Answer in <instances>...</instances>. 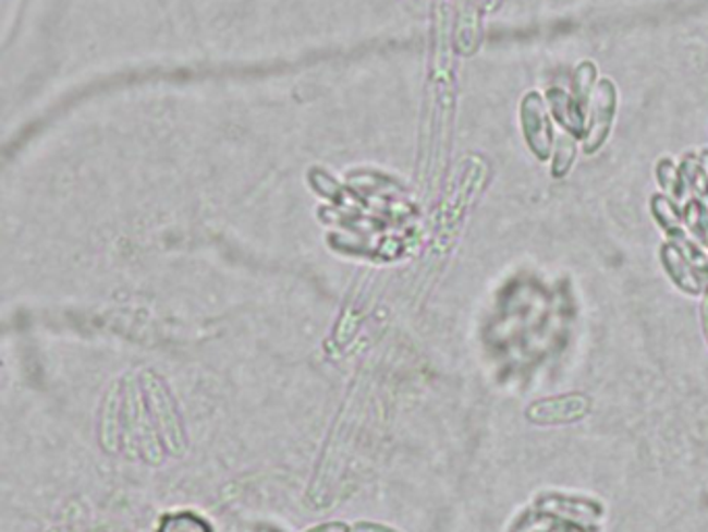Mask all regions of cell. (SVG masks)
Segmentation results:
<instances>
[{"mask_svg": "<svg viewBox=\"0 0 708 532\" xmlns=\"http://www.w3.org/2000/svg\"><path fill=\"white\" fill-rule=\"evenodd\" d=\"M593 412V398L584 391L534 399L526 408V421L536 426H563L584 421Z\"/></svg>", "mask_w": 708, "mask_h": 532, "instance_id": "obj_1", "label": "cell"}, {"mask_svg": "<svg viewBox=\"0 0 708 532\" xmlns=\"http://www.w3.org/2000/svg\"><path fill=\"white\" fill-rule=\"evenodd\" d=\"M534 508L542 513H549L554 518L576 522L584 527H595L598 520L602 518L605 508L597 499L588 497H576V495H565V493H542L534 499Z\"/></svg>", "mask_w": 708, "mask_h": 532, "instance_id": "obj_2", "label": "cell"}, {"mask_svg": "<svg viewBox=\"0 0 708 532\" xmlns=\"http://www.w3.org/2000/svg\"><path fill=\"white\" fill-rule=\"evenodd\" d=\"M661 265H663L664 273L669 275V279L675 283V288L682 289L684 293L689 295H700L703 293V281L696 275L694 266L689 265L686 254L671 242H667L661 247Z\"/></svg>", "mask_w": 708, "mask_h": 532, "instance_id": "obj_3", "label": "cell"}, {"mask_svg": "<svg viewBox=\"0 0 708 532\" xmlns=\"http://www.w3.org/2000/svg\"><path fill=\"white\" fill-rule=\"evenodd\" d=\"M160 532H210V527L194 513H169L162 524Z\"/></svg>", "mask_w": 708, "mask_h": 532, "instance_id": "obj_4", "label": "cell"}, {"mask_svg": "<svg viewBox=\"0 0 708 532\" xmlns=\"http://www.w3.org/2000/svg\"><path fill=\"white\" fill-rule=\"evenodd\" d=\"M611 102H613V100H609V102H598V105H600V112H602V114H605V112H607V114H611V112H613V109H609V111H607V105H611ZM595 128H600V135H605L607 128H609V121H607L605 117H597V119H595Z\"/></svg>", "mask_w": 708, "mask_h": 532, "instance_id": "obj_5", "label": "cell"}, {"mask_svg": "<svg viewBox=\"0 0 708 532\" xmlns=\"http://www.w3.org/2000/svg\"><path fill=\"white\" fill-rule=\"evenodd\" d=\"M700 314H703V332H705V341H707L708 346V298L700 306Z\"/></svg>", "mask_w": 708, "mask_h": 532, "instance_id": "obj_6", "label": "cell"}]
</instances>
